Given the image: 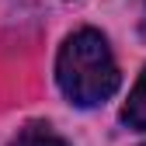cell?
Wrapping results in <instances>:
<instances>
[{
    "label": "cell",
    "mask_w": 146,
    "mask_h": 146,
    "mask_svg": "<svg viewBox=\"0 0 146 146\" xmlns=\"http://www.w3.org/2000/svg\"><path fill=\"white\" fill-rule=\"evenodd\" d=\"M56 80H59V90L80 108H94V104L108 101L122 80L115 56L108 49V38L94 28L73 31L59 49Z\"/></svg>",
    "instance_id": "1"
},
{
    "label": "cell",
    "mask_w": 146,
    "mask_h": 146,
    "mask_svg": "<svg viewBox=\"0 0 146 146\" xmlns=\"http://www.w3.org/2000/svg\"><path fill=\"white\" fill-rule=\"evenodd\" d=\"M122 122L129 125V129H136V132H146V70L136 80L129 101H125V108H122Z\"/></svg>",
    "instance_id": "2"
},
{
    "label": "cell",
    "mask_w": 146,
    "mask_h": 146,
    "mask_svg": "<svg viewBox=\"0 0 146 146\" xmlns=\"http://www.w3.org/2000/svg\"><path fill=\"white\" fill-rule=\"evenodd\" d=\"M11 146H70V143H66L59 132H52V125L31 122V125H25V129L11 139Z\"/></svg>",
    "instance_id": "3"
}]
</instances>
